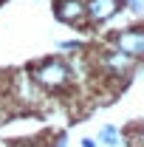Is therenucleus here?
<instances>
[{
	"mask_svg": "<svg viewBox=\"0 0 144 147\" xmlns=\"http://www.w3.org/2000/svg\"><path fill=\"white\" fill-rule=\"evenodd\" d=\"M119 9H122V0H88L85 3V14H88L90 23H105Z\"/></svg>",
	"mask_w": 144,
	"mask_h": 147,
	"instance_id": "nucleus-3",
	"label": "nucleus"
},
{
	"mask_svg": "<svg viewBox=\"0 0 144 147\" xmlns=\"http://www.w3.org/2000/svg\"><path fill=\"white\" fill-rule=\"evenodd\" d=\"M31 76H34V82H40L42 88H62L71 79V68L65 62H59V59H48V62L37 65L34 71H31Z\"/></svg>",
	"mask_w": 144,
	"mask_h": 147,
	"instance_id": "nucleus-1",
	"label": "nucleus"
},
{
	"mask_svg": "<svg viewBox=\"0 0 144 147\" xmlns=\"http://www.w3.org/2000/svg\"><path fill=\"white\" fill-rule=\"evenodd\" d=\"M57 147H68V142H65V136H59V139H57Z\"/></svg>",
	"mask_w": 144,
	"mask_h": 147,
	"instance_id": "nucleus-9",
	"label": "nucleus"
},
{
	"mask_svg": "<svg viewBox=\"0 0 144 147\" xmlns=\"http://www.w3.org/2000/svg\"><path fill=\"white\" fill-rule=\"evenodd\" d=\"M116 51H124L130 57H139L144 54V31L141 28H127L122 34L116 37Z\"/></svg>",
	"mask_w": 144,
	"mask_h": 147,
	"instance_id": "nucleus-2",
	"label": "nucleus"
},
{
	"mask_svg": "<svg viewBox=\"0 0 144 147\" xmlns=\"http://www.w3.org/2000/svg\"><path fill=\"white\" fill-rule=\"evenodd\" d=\"M102 65H105V71L116 74V76H127L133 71V65H136V57L124 54V51H110V54H105Z\"/></svg>",
	"mask_w": 144,
	"mask_h": 147,
	"instance_id": "nucleus-4",
	"label": "nucleus"
},
{
	"mask_svg": "<svg viewBox=\"0 0 144 147\" xmlns=\"http://www.w3.org/2000/svg\"><path fill=\"white\" fill-rule=\"evenodd\" d=\"M127 6H130V9H133V11H136V14H141V11H144V6H141V0H127Z\"/></svg>",
	"mask_w": 144,
	"mask_h": 147,
	"instance_id": "nucleus-7",
	"label": "nucleus"
},
{
	"mask_svg": "<svg viewBox=\"0 0 144 147\" xmlns=\"http://www.w3.org/2000/svg\"><path fill=\"white\" fill-rule=\"evenodd\" d=\"M82 147H96V142H93V139H85V142H82Z\"/></svg>",
	"mask_w": 144,
	"mask_h": 147,
	"instance_id": "nucleus-10",
	"label": "nucleus"
},
{
	"mask_svg": "<svg viewBox=\"0 0 144 147\" xmlns=\"http://www.w3.org/2000/svg\"><path fill=\"white\" fill-rule=\"evenodd\" d=\"M73 48H79L76 42H59V51H73Z\"/></svg>",
	"mask_w": 144,
	"mask_h": 147,
	"instance_id": "nucleus-8",
	"label": "nucleus"
},
{
	"mask_svg": "<svg viewBox=\"0 0 144 147\" xmlns=\"http://www.w3.org/2000/svg\"><path fill=\"white\" fill-rule=\"evenodd\" d=\"M99 142L105 147H124V139L119 136V130L113 127V125H105V127L99 130Z\"/></svg>",
	"mask_w": 144,
	"mask_h": 147,
	"instance_id": "nucleus-6",
	"label": "nucleus"
},
{
	"mask_svg": "<svg viewBox=\"0 0 144 147\" xmlns=\"http://www.w3.org/2000/svg\"><path fill=\"white\" fill-rule=\"evenodd\" d=\"M85 14V3L82 0H57V17L62 23H76Z\"/></svg>",
	"mask_w": 144,
	"mask_h": 147,
	"instance_id": "nucleus-5",
	"label": "nucleus"
}]
</instances>
